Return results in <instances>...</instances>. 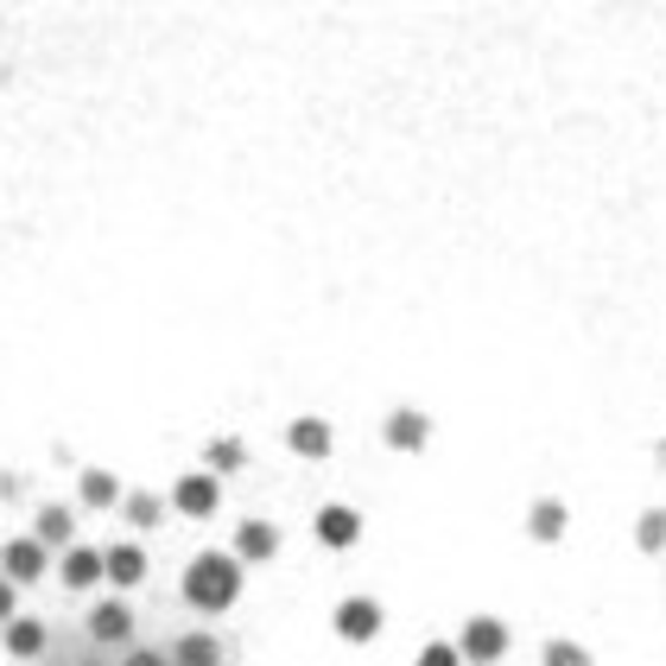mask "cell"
<instances>
[{
	"mask_svg": "<svg viewBox=\"0 0 666 666\" xmlns=\"http://www.w3.org/2000/svg\"><path fill=\"white\" fill-rule=\"evenodd\" d=\"M217 661H222V648H217V634H203V629L178 634V648H172V666H217Z\"/></svg>",
	"mask_w": 666,
	"mask_h": 666,
	"instance_id": "cell-19",
	"label": "cell"
},
{
	"mask_svg": "<svg viewBox=\"0 0 666 666\" xmlns=\"http://www.w3.org/2000/svg\"><path fill=\"white\" fill-rule=\"evenodd\" d=\"M0 546H7V540H0Z\"/></svg>",
	"mask_w": 666,
	"mask_h": 666,
	"instance_id": "cell-26",
	"label": "cell"
},
{
	"mask_svg": "<svg viewBox=\"0 0 666 666\" xmlns=\"http://www.w3.org/2000/svg\"><path fill=\"white\" fill-rule=\"evenodd\" d=\"M242 558L235 553H197L185 571V603L190 609H203V616H222V609H235V596H242Z\"/></svg>",
	"mask_w": 666,
	"mask_h": 666,
	"instance_id": "cell-1",
	"label": "cell"
},
{
	"mask_svg": "<svg viewBox=\"0 0 666 666\" xmlns=\"http://www.w3.org/2000/svg\"><path fill=\"white\" fill-rule=\"evenodd\" d=\"M457 648H464V661L495 666L502 654H508V629H502L495 616H470V622H464V634H457Z\"/></svg>",
	"mask_w": 666,
	"mask_h": 666,
	"instance_id": "cell-6",
	"label": "cell"
},
{
	"mask_svg": "<svg viewBox=\"0 0 666 666\" xmlns=\"http://www.w3.org/2000/svg\"><path fill=\"white\" fill-rule=\"evenodd\" d=\"M286 451H293V457H305V464H324V457L336 451L331 419H318V412H305V419H293V425H286Z\"/></svg>",
	"mask_w": 666,
	"mask_h": 666,
	"instance_id": "cell-7",
	"label": "cell"
},
{
	"mask_svg": "<svg viewBox=\"0 0 666 666\" xmlns=\"http://www.w3.org/2000/svg\"><path fill=\"white\" fill-rule=\"evenodd\" d=\"M127 666H172V654H159V648H134Z\"/></svg>",
	"mask_w": 666,
	"mask_h": 666,
	"instance_id": "cell-24",
	"label": "cell"
},
{
	"mask_svg": "<svg viewBox=\"0 0 666 666\" xmlns=\"http://www.w3.org/2000/svg\"><path fill=\"white\" fill-rule=\"evenodd\" d=\"M33 520H38V527H33V540L45 546V553H71V546H76V515L64 508V502H45V508H38Z\"/></svg>",
	"mask_w": 666,
	"mask_h": 666,
	"instance_id": "cell-9",
	"label": "cell"
},
{
	"mask_svg": "<svg viewBox=\"0 0 666 666\" xmlns=\"http://www.w3.org/2000/svg\"><path fill=\"white\" fill-rule=\"evenodd\" d=\"M203 470H210V477H235V470H248V444L242 439H210L203 444Z\"/></svg>",
	"mask_w": 666,
	"mask_h": 666,
	"instance_id": "cell-18",
	"label": "cell"
},
{
	"mask_svg": "<svg viewBox=\"0 0 666 666\" xmlns=\"http://www.w3.org/2000/svg\"><path fill=\"white\" fill-rule=\"evenodd\" d=\"M13 596H20V584H13V578H0V629L20 616V609H13Z\"/></svg>",
	"mask_w": 666,
	"mask_h": 666,
	"instance_id": "cell-23",
	"label": "cell"
},
{
	"mask_svg": "<svg viewBox=\"0 0 666 666\" xmlns=\"http://www.w3.org/2000/svg\"><path fill=\"white\" fill-rule=\"evenodd\" d=\"M45 641H51V634H45L38 616H13V622L0 629V648H7L13 661H38V654H45Z\"/></svg>",
	"mask_w": 666,
	"mask_h": 666,
	"instance_id": "cell-13",
	"label": "cell"
},
{
	"mask_svg": "<svg viewBox=\"0 0 666 666\" xmlns=\"http://www.w3.org/2000/svg\"><path fill=\"white\" fill-rule=\"evenodd\" d=\"M89 666H96V661H89Z\"/></svg>",
	"mask_w": 666,
	"mask_h": 666,
	"instance_id": "cell-27",
	"label": "cell"
},
{
	"mask_svg": "<svg viewBox=\"0 0 666 666\" xmlns=\"http://www.w3.org/2000/svg\"><path fill=\"white\" fill-rule=\"evenodd\" d=\"M76 495H83V508H96V515H109V508H121V502H127V489H121V477H114V470H83Z\"/></svg>",
	"mask_w": 666,
	"mask_h": 666,
	"instance_id": "cell-14",
	"label": "cell"
},
{
	"mask_svg": "<svg viewBox=\"0 0 666 666\" xmlns=\"http://www.w3.org/2000/svg\"><path fill=\"white\" fill-rule=\"evenodd\" d=\"M634 546L641 553H666V508H648V515L634 520Z\"/></svg>",
	"mask_w": 666,
	"mask_h": 666,
	"instance_id": "cell-20",
	"label": "cell"
},
{
	"mask_svg": "<svg viewBox=\"0 0 666 666\" xmlns=\"http://www.w3.org/2000/svg\"><path fill=\"white\" fill-rule=\"evenodd\" d=\"M20 495H26V477H13V470H7V477H0V502H20Z\"/></svg>",
	"mask_w": 666,
	"mask_h": 666,
	"instance_id": "cell-25",
	"label": "cell"
},
{
	"mask_svg": "<svg viewBox=\"0 0 666 666\" xmlns=\"http://www.w3.org/2000/svg\"><path fill=\"white\" fill-rule=\"evenodd\" d=\"M331 622H336L343 641H374V634H381V603H374V596H343Z\"/></svg>",
	"mask_w": 666,
	"mask_h": 666,
	"instance_id": "cell-8",
	"label": "cell"
},
{
	"mask_svg": "<svg viewBox=\"0 0 666 666\" xmlns=\"http://www.w3.org/2000/svg\"><path fill=\"white\" fill-rule=\"evenodd\" d=\"M565 527H571V508H565L558 495H540V502L527 508V540H540V546H558Z\"/></svg>",
	"mask_w": 666,
	"mask_h": 666,
	"instance_id": "cell-11",
	"label": "cell"
},
{
	"mask_svg": "<svg viewBox=\"0 0 666 666\" xmlns=\"http://www.w3.org/2000/svg\"><path fill=\"white\" fill-rule=\"evenodd\" d=\"M540 666H591V654H584L578 641H546V654H540Z\"/></svg>",
	"mask_w": 666,
	"mask_h": 666,
	"instance_id": "cell-21",
	"label": "cell"
},
{
	"mask_svg": "<svg viewBox=\"0 0 666 666\" xmlns=\"http://www.w3.org/2000/svg\"><path fill=\"white\" fill-rule=\"evenodd\" d=\"M273 553H280V527L273 520H242L235 527V558L242 565H267Z\"/></svg>",
	"mask_w": 666,
	"mask_h": 666,
	"instance_id": "cell-12",
	"label": "cell"
},
{
	"mask_svg": "<svg viewBox=\"0 0 666 666\" xmlns=\"http://www.w3.org/2000/svg\"><path fill=\"white\" fill-rule=\"evenodd\" d=\"M172 515H185V520H210L222 508V477H210V470H185V477L172 482Z\"/></svg>",
	"mask_w": 666,
	"mask_h": 666,
	"instance_id": "cell-2",
	"label": "cell"
},
{
	"mask_svg": "<svg viewBox=\"0 0 666 666\" xmlns=\"http://www.w3.org/2000/svg\"><path fill=\"white\" fill-rule=\"evenodd\" d=\"M419 666H464V648H457V641H425V648H419Z\"/></svg>",
	"mask_w": 666,
	"mask_h": 666,
	"instance_id": "cell-22",
	"label": "cell"
},
{
	"mask_svg": "<svg viewBox=\"0 0 666 666\" xmlns=\"http://www.w3.org/2000/svg\"><path fill=\"white\" fill-rule=\"evenodd\" d=\"M58 571H64V584H71V591H89V584H102V578H109V558L96 553V546H71Z\"/></svg>",
	"mask_w": 666,
	"mask_h": 666,
	"instance_id": "cell-15",
	"label": "cell"
},
{
	"mask_svg": "<svg viewBox=\"0 0 666 666\" xmlns=\"http://www.w3.org/2000/svg\"><path fill=\"white\" fill-rule=\"evenodd\" d=\"M45 571H51V553L38 546L33 533H20V540L0 546V578H13V584H38Z\"/></svg>",
	"mask_w": 666,
	"mask_h": 666,
	"instance_id": "cell-5",
	"label": "cell"
},
{
	"mask_svg": "<svg viewBox=\"0 0 666 666\" xmlns=\"http://www.w3.org/2000/svg\"><path fill=\"white\" fill-rule=\"evenodd\" d=\"M89 641H134V609L127 603H96L89 609Z\"/></svg>",
	"mask_w": 666,
	"mask_h": 666,
	"instance_id": "cell-16",
	"label": "cell"
},
{
	"mask_svg": "<svg viewBox=\"0 0 666 666\" xmlns=\"http://www.w3.org/2000/svg\"><path fill=\"white\" fill-rule=\"evenodd\" d=\"M102 558H109V584H114V591H134V584H147V546H134V540H114V546H102Z\"/></svg>",
	"mask_w": 666,
	"mask_h": 666,
	"instance_id": "cell-10",
	"label": "cell"
},
{
	"mask_svg": "<svg viewBox=\"0 0 666 666\" xmlns=\"http://www.w3.org/2000/svg\"><path fill=\"white\" fill-rule=\"evenodd\" d=\"M381 439H387V451H400V457H419V451L432 444V419L419 407H394L381 419Z\"/></svg>",
	"mask_w": 666,
	"mask_h": 666,
	"instance_id": "cell-4",
	"label": "cell"
},
{
	"mask_svg": "<svg viewBox=\"0 0 666 666\" xmlns=\"http://www.w3.org/2000/svg\"><path fill=\"white\" fill-rule=\"evenodd\" d=\"M311 533H318V546H331V553H349V546L362 540V515H356L349 502H324V508L311 515Z\"/></svg>",
	"mask_w": 666,
	"mask_h": 666,
	"instance_id": "cell-3",
	"label": "cell"
},
{
	"mask_svg": "<svg viewBox=\"0 0 666 666\" xmlns=\"http://www.w3.org/2000/svg\"><path fill=\"white\" fill-rule=\"evenodd\" d=\"M165 508H172L165 495H152V489H127V502H121V520L147 533V527H159V520H165Z\"/></svg>",
	"mask_w": 666,
	"mask_h": 666,
	"instance_id": "cell-17",
	"label": "cell"
}]
</instances>
